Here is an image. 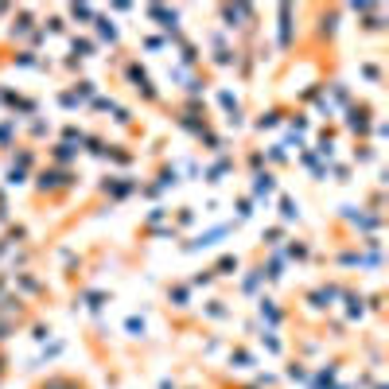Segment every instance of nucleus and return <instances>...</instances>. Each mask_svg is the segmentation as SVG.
I'll use <instances>...</instances> for the list:
<instances>
[{"label":"nucleus","mask_w":389,"mask_h":389,"mask_svg":"<svg viewBox=\"0 0 389 389\" xmlns=\"http://www.w3.org/2000/svg\"><path fill=\"white\" fill-rule=\"evenodd\" d=\"M257 191H272V175H257Z\"/></svg>","instance_id":"f03ea898"},{"label":"nucleus","mask_w":389,"mask_h":389,"mask_svg":"<svg viewBox=\"0 0 389 389\" xmlns=\"http://www.w3.org/2000/svg\"><path fill=\"white\" fill-rule=\"evenodd\" d=\"M43 389H78V386H74V381H63V378H58V381H47Z\"/></svg>","instance_id":"f257e3e1"}]
</instances>
